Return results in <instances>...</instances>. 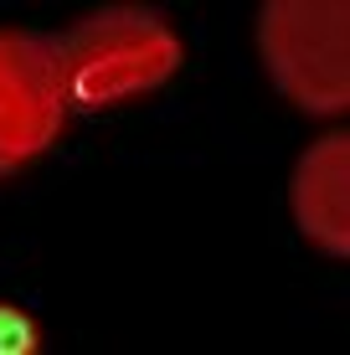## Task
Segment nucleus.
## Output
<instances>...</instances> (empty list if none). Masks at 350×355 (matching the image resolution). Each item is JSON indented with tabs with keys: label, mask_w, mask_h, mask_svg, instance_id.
<instances>
[{
	"label": "nucleus",
	"mask_w": 350,
	"mask_h": 355,
	"mask_svg": "<svg viewBox=\"0 0 350 355\" xmlns=\"http://www.w3.org/2000/svg\"><path fill=\"white\" fill-rule=\"evenodd\" d=\"M67 108L98 114L160 88L180 67V36L144 6H103L52 36Z\"/></svg>",
	"instance_id": "f257e3e1"
},
{
	"label": "nucleus",
	"mask_w": 350,
	"mask_h": 355,
	"mask_svg": "<svg viewBox=\"0 0 350 355\" xmlns=\"http://www.w3.org/2000/svg\"><path fill=\"white\" fill-rule=\"evenodd\" d=\"M350 10L345 0H268L258 10V62L294 108L320 119L350 103Z\"/></svg>",
	"instance_id": "f03ea898"
},
{
	"label": "nucleus",
	"mask_w": 350,
	"mask_h": 355,
	"mask_svg": "<svg viewBox=\"0 0 350 355\" xmlns=\"http://www.w3.org/2000/svg\"><path fill=\"white\" fill-rule=\"evenodd\" d=\"M67 119V93L46 31H0V155L26 165L57 139Z\"/></svg>",
	"instance_id": "7ed1b4c3"
},
{
	"label": "nucleus",
	"mask_w": 350,
	"mask_h": 355,
	"mask_svg": "<svg viewBox=\"0 0 350 355\" xmlns=\"http://www.w3.org/2000/svg\"><path fill=\"white\" fill-rule=\"evenodd\" d=\"M288 211H294V227L304 232V242L320 248L324 258L350 252V134L345 129L315 139L294 160Z\"/></svg>",
	"instance_id": "20e7f679"
},
{
	"label": "nucleus",
	"mask_w": 350,
	"mask_h": 355,
	"mask_svg": "<svg viewBox=\"0 0 350 355\" xmlns=\"http://www.w3.org/2000/svg\"><path fill=\"white\" fill-rule=\"evenodd\" d=\"M6 170H10V165H6V155H0V175H6Z\"/></svg>",
	"instance_id": "39448f33"
}]
</instances>
